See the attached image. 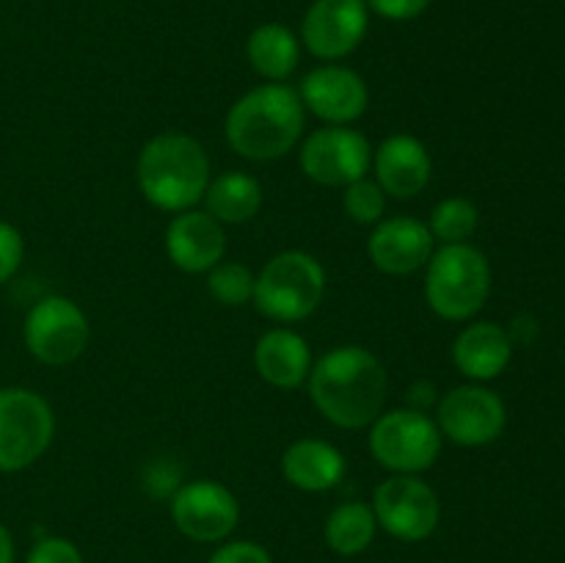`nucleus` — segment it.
I'll list each match as a JSON object with an SVG mask.
<instances>
[{
    "label": "nucleus",
    "instance_id": "1",
    "mask_svg": "<svg viewBox=\"0 0 565 563\" xmlns=\"http://www.w3.org/2000/svg\"><path fill=\"white\" fill-rule=\"evenodd\" d=\"M315 408L337 428H367L384 412L390 375L362 346H340L312 364L307 379Z\"/></svg>",
    "mask_w": 565,
    "mask_h": 563
},
{
    "label": "nucleus",
    "instance_id": "2",
    "mask_svg": "<svg viewBox=\"0 0 565 563\" xmlns=\"http://www.w3.org/2000/svg\"><path fill=\"white\" fill-rule=\"evenodd\" d=\"M307 127L301 94L287 83H265L243 94L226 114V141L241 158L276 160L298 147Z\"/></svg>",
    "mask_w": 565,
    "mask_h": 563
},
{
    "label": "nucleus",
    "instance_id": "3",
    "mask_svg": "<svg viewBox=\"0 0 565 563\" xmlns=\"http://www.w3.org/2000/svg\"><path fill=\"white\" fill-rule=\"evenodd\" d=\"M210 155L188 132H160L143 144L136 163L138 188L152 208L166 213H185L207 193Z\"/></svg>",
    "mask_w": 565,
    "mask_h": 563
},
{
    "label": "nucleus",
    "instance_id": "4",
    "mask_svg": "<svg viewBox=\"0 0 565 563\" xmlns=\"http://www.w3.org/2000/svg\"><path fill=\"white\" fill-rule=\"evenodd\" d=\"M491 293V265L472 243L436 248L425 265V301L439 318L469 320Z\"/></svg>",
    "mask_w": 565,
    "mask_h": 563
},
{
    "label": "nucleus",
    "instance_id": "5",
    "mask_svg": "<svg viewBox=\"0 0 565 563\" xmlns=\"http://www.w3.org/2000/svg\"><path fill=\"white\" fill-rule=\"evenodd\" d=\"M326 298V268L309 252H281L265 263L254 285V307L276 323H298Z\"/></svg>",
    "mask_w": 565,
    "mask_h": 563
},
{
    "label": "nucleus",
    "instance_id": "6",
    "mask_svg": "<svg viewBox=\"0 0 565 563\" xmlns=\"http://www.w3.org/2000/svg\"><path fill=\"white\" fill-rule=\"evenodd\" d=\"M441 431L423 408L381 412L370 425V453L392 475H419L436 464L441 453Z\"/></svg>",
    "mask_w": 565,
    "mask_h": 563
},
{
    "label": "nucleus",
    "instance_id": "7",
    "mask_svg": "<svg viewBox=\"0 0 565 563\" xmlns=\"http://www.w3.org/2000/svg\"><path fill=\"white\" fill-rule=\"evenodd\" d=\"M55 414L39 392L25 386L0 390V472H20L47 453Z\"/></svg>",
    "mask_w": 565,
    "mask_h": 563
},
{
    "label": "nucleus",
    "instance_id": "8",
    "mask_svg": "<svg viewBox=\"0 0 565 563\" xmlns=\"http://www.w3.org/2000/svg\"><path fill=\"white\" fill-rule=\"evenodd\" d=\"M370 508H373L379 528L406 544L430 539L441 522L439 495L419 475L386 478L375 489Z\"/></svg>",
    "mask_w": 565,
    "mask_h": 563
},
{
    "label": "nucleus",
    "instance_id": "9",
    "mask_svg": "<svg viewBox=\"0 0 565 563\" xmlns=\"http://www.w3.org/2000/svg\"><path fill=\"white\" fill-rule=\"evenodd\" d=\"M22 337L33 359L47 368H64L86 351L88 318L72 298L44 296L28 312Z\"/></svg>",
    "mask_w": 565,
    "mask_h": 563
},
{
    "label": "nucleus",
    "instance_id": "10",
    "mask_svg": "<svg viewBox=\"0 0 565 563\" xmlns=\"http://www.w3.org/2000/svg\"><path fill=\"white\" fill-rule=\"evenodd\" d=\"M301 169L312 182L326 188H348L367 177L373 166V147L359 130L348 125L320 127L303 138Z\"/></svg>",
    "mask_w": 565,
    "mask_h": 563
},
{
    "label": "nucleus",
    "instance_id": "11",
    "mask_svg": "<svg viewBox=\"0 0 565 563\" xmlns=\"http://www.w3.org/2000/svg\"><path fill=\"white\" fill-rule=\"evenodd\" d=\"M171 519L185 539L221 544L241 522V502L218 480H191L171 497Z\"/></svg>",
    "mask_w": 565,
    "mask_h": 563
},
{
    "label": "nucleus",
    "instance_id": "12",
    "mask_svg": "<svg viewBox=\"0 0 565 563\" xmlns=\"http://www.w3.org/2000/svg\"><path fill=\"white\" fill-rule=\"evenodd\" d=\"M508 412L494 390L480 384L452 386L445 392L436 408V425L441 436L461 447H483L502 436Z\"/></svg>",
    "mask_w": 565,
    "mask_h": 563
},
{
    "label": "nucleus",
    "instance_id": "13",
    "mask_svg": "<svg viewBox=\"0 0 565 563\" xmlns=\"http://www.w3.org/2000/svg\"><path fill=\"white\" fill-rule=\"evenodd\" d=\"M370 9L364 0H315L301 22V42L315 59L340 61L367 36Z\"/></svg>",
    "mask_w": 565,
    "mask_h": 563
},
{
    "label": "nucleus",
    "instance_id": "14",
    "mask_svg": "<svg viewBox=\"0 0 565 563\" xmlns=\"http://www.w3.org/2000/svg\"><path fill=\"white\" fill-rule=\"evenodd\" d=\"M303 108L326 125H351L362 119L370 105V88L359 72L342 64H323L307 72L301 88Z\"/></svg>",
    "mask_w": 565,
    "mask_h": 563
},
{
    "label": "nucleus",
    "instance_id": "15",
    "mask_svg": "<svg viewBox=\"0 0 565 563\" xmlns=\"http://www.w3.org/2000/svg\"><path fill=\"white\" fill-rule=\"evenodd\" d=\"M436 241L428 224L412 215H395L375 224L367 254L379 270L390 276H408L425 268L434 257Z\"/></svg>",
    "mask_w": 565,
    "mask_h": 563
},
{
    "label": "nucleus",
    "instance_id": "16",
    "mask_svg": "<svg viewBox=\"0 0 565 563\" xmlns=\"http://www.w3.org/2000/svg\"><path fill=\"white\" fill-rule=\"evenodd\" d=\"M166 254L185 274H207L224 259L226 232L207 210H185L166 230Z\"/></svg>",
    "mask_w": 565,
    "mask_h": 563
},
{
    "label": "nucleus",
    "instance_id": "17",
    "mask_svg": "<svg viewBox=\"0 0 565 563\" xmlns=\"http://www.w3.org/2000/svg\"><path fill=\"white\" fill-rule=\"evenodd\" d=\"M373 171L386 196L414 199L428 188L434 158L419 138L397 132L373 149Z\"/></svg>",
    "mask_w": 565,
    "mask_h": 563
},
{
    "label": "nucleus",
    "instance_id": "18",
    "mask_svg": "<svg viewBox=\"0 0 565 563\" xmlns=\"http://www.w3.org/2000/svg\"><path fill=\"white\" fill-rule=\"evenodd\" d=\"M254 368L276 390H298L312 373L309 342L292 329H270L254 346Z\"/></svg>",
    "mask_w": 565,
    "mask_h": 563
},
{
    "label": "nucleus",
    "instance_id": "19",
    "mask_svg": "<svg viewBox=\"0 0 565 563\" xmlns=\"http://www.w3.org/2000/svg\"><path fill=\"white\" fill-rule=\"evenodd\" d=\"M513 357V340L500 323L478 320L469 323L452 342V362L467 379L491 381L505 373Z\"/></svg>",
    "mask_w": 565,
    "mask_h": 563
},
{
    "label": "nucleus",
    "instance_id": "20",
    "mask_svg": "<svg viewBox=\"0 0 565 563\" xmlns=\"http://www.w3.org/2000/svg\"><path fill=\"white\" fill-rule=\"evenodd\" d=\"M345 469V456L331 442L315 439V436L292 442L281 456V472H285L287 484L309 491V495H320V491L340 486Z\"/></svg>",
    "mask_w": 565,
    "mask_h": 563
},
{
    "label": "nucleus",
    "instance_id": "21",
    "mask_svg": "<svg viewBox=\"0 0 565 563\" xmlns=\"http://www.w3.org/2000/svg\"><path fill=\"white\" fill-rule=\"evenodd\" d=\"M246 55L259 77L285 83L301 64V39L281 22H265L248 36Z\"/></svg>",
    "mask_w": 565,
    "mask_h": 563
},
{
    "label": "nucleus",
    "instance_id": "22",
    "mask_svg": "<svg viewBox=\"0 0 565 563\" xmlns=\"http://www.w3.org/2000/svg\"><path fill=\"white\" fill-rule=\"evenodd\" d=\"M204 210L221 224H246L263 208V185L246 171H224L210 180Z\"/></svg>",
    "mask_w": 565,
    "mask_h": 563
},
{
    "label": "nucleus",
    "instance_id": "23",
    "mask_svg": "<svg viewBox=\"0 0 565 563\" xmlns=\"http://www.w3.org/2000/svg\"><path fill=\"white\" fill-rule=\"evenodd\" d=\"M375 533H379V522H375V513L367 502L351 500L340 502L334 511L326 519V544L331 552L342 557L362 555L364 550H370Z\"/></svg>",
    "mask_w": 565,
    "mask_h": 563
},
{
    "label": "nucleus",
    "instance_id": "24",
    "mask_svg": "<svg viewBox=\"0 0 565 563\" xmlns=\"http://www.w3.org/2000/svg\"><path fill=\"white\" fill-rule=\"evenodd\" d=\"M480 213L475 208V202L463 196H450L441 199L434 210H430L428 230L434 235V241L445 243H469V237L478 232Z\"/></svg>",
    "mask_w": 565,
    "mask_h": 563
},
{
    "label": "nucleus",
    "instance_id": "25",
    "mask_svg": "<svg viewBox=\"0 0 565 563\" xmlns=\"http://www.w3.org/2000/svg\"><path fill=\"white\" fill-rule=\"evenodd\" d=\"M257 276L243 263H224L207 270V293L221 307H246L254 301Z\"/></svg>",
    "mask_w": 565,
    "mask_h": 563
},
{
    "label": "nucleus",
    "instance_id": "26",
    "mask_svg": "<svg viewBox=\"0 0 565 563\" xmlns=\"http://www.w3.org/2000/svg\"><path fill=\"white\" fill-rule=\"evenodd\" d=\"M386 199L390 196H386L379 182L362 177V180L351 182L345 188V193H342V208H345L348 219L356 221V224L375 226L379 221H384Z\"/></svg>",
    "mask_w": 565,
    "mask_h": 563
},
{
    "label": "nucleus",
    "instance_id": "27",
    "mask_svg": "<svg viewBox=\"0 0 565 563\" xmlns=\"http://www.w3.org/2000/svg\"><path fill=\"white\" fill-rule=\"evenodd\" d=\"M25 563H86L83 552L75 541L64 535H44L28 552Z\"/></svg>",
    "mask_w": 565,
    "mask_h": 563
},
{
    "label": "nucleus",
    "instance_id": "28",
    "mask_svg": "<svg viewBox=\"0 0 565 563\" xmlns=\"http://www.w3.org/2000/svg\"><path fill=\"white\" fill-rule=\"evenodd\" d=\"M22 257H25V241L20 230L9 221H0V285H6L20 270Z\"/></svg>",
    "mask_w": 565,
    "mask_h": 563
},
{
    "label": "nucleus",
    "instance_id": "29",
    "mask_svg": "<svg viewBox=\"0 0 565 563\" xmlns=\"http://www.w3.org/2000/svg\"><path fill=\"white\" fill-rule=\"evenodd\" d=\"M207 563H274L270 552L263 544L248 539L237 541H221V546H215L213 555L207 557Z\"/></svg>",
    "mask_w": 565,
    "mask_h": 563
},
{
    "label": "nucleus",
    "instance_id": "30",
    "mask_svg": "<svg viewBox=\"0 0 565 563\" xmlns=\"http://www.w3.org/2000/svg\"><path fill=\"white\" fill-rule=\"evenodd\" d=\"M370 11L392 22H408L430 9V0H364Z\"/></svg>",
    "mask_w": 565,
    "mask_h": 563
},
{
    "label": "nucleus",
    "instance_id": "31",
    "mask_svg": "<svg viewBox=\"0 0 565 563\" xmlns=\"http://www.w3.org/2000/svg\"><path fill=\"white\" fill-rule=\"evenodd\" d=\"M14 539H11L9 528L0 522V563H14Z\"/></svg>",
    "mask_w": 565,
    "mask_h": 563
}]
</instances>
